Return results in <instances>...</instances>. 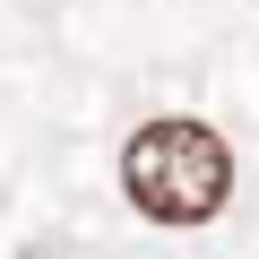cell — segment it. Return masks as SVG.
I'll return each mask as SVG.
<instances>
[{"label": "cell", "mask_w": 259, "mask_h": 259, "mask_svg": "<svg viewBox=\"0 0 259 259\" xmlns=\"http://www.w3.org/2000/svg\"><path fill=\"white\" fill-rule=\"evenodd\" d=\"M121 182H130V207L156 225H207L233 190V156L207 121H147L121 156Z\"/></svg>", "instance_id": "cell-1"}]
</instances>
